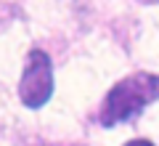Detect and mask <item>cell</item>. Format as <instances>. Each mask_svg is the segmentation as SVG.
Masks as SVG:
<instances>
[{
  "label": "cell",
  "instance_id": "1",
  "mask_svg": "<svg viewBox=\"0 0 159 146\" xmlns=\"http://www.w3.org/2000/svg\"><path fill=\"white\" fill-rule=\"evenodd\" d=\"M157 98H159V74H148V72L127 74L125 80H119L109 90L106 101L98 112V122L103 128H111L117 122L133 120Z\"/></svg>",
  "mask_w": 159,
  "mask_h": 146
},
{
  "label": "cell",
  "instance_id": "2",
  "mask_svg": "<svg viewBox=\"0 0 159 146\" xmlns=\"http://www.w3.org/2000/svg\"><path fill=\"white\" fill-rule=\"evenodd\" d=\"M53 96V61L45 51H29L27 67H24L21 82H19V98L27 109H40Z\"/></svg>",
  "mask_w": 159,
  "mask_h": 146
},
{
  "label": "cell",
  "instance_id": "3",
  "mask_svg": "<svg viewBox=\"0 0 159 146\" xmlns=\"http://www.w3.org/2000/svg\"><path fill=\"white\" fill-rule=\"evenodd\" d=\"M125 146H154V144H151L148 138H135V141H127Z\"/></svg>",
  "mask_w": 159,
  "mask_h": 146
}]
</instances>
